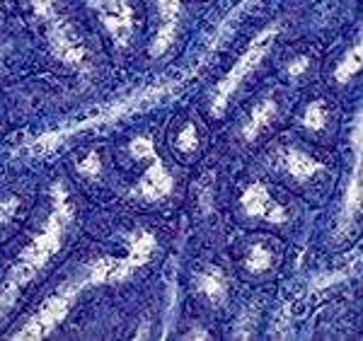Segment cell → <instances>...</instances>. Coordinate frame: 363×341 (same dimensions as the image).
I'll return each instance as SVG.
<instances>
[{"mask_svg":"<svg viewBox=\"0 0 363 341\" xmlns=\"http://www.w3.org/2000/svg\"><path fill=\"white\" fill-rule=\"evenodd\" d=\"M66 218H68V206L61 201L56 206V211H54V216H51L44 235L39 240H34V245L29 247L25 255H22V259L17 262L15 272L10 274L8 286H5V293H3V301H0V313L8 310L10 298H13L25 284H29V279H32V276L37 274L46 262H49V257L58 250L63 228H66Z\"/></svg>","mask_w":363,"mask_h":341,"instance_id":"cell-1","label":"cell"},{"mask_svg":"<svg viewBox=\"0 0 363 341\" xmlns=\"http://www.w3.org/2000/svg\"><path fill=\"white\" fill-rule=\"evenodd\" d=\"M274 37H277V29H267L264 34H259V37L255 39V44H252L250 49L242 54V58L235 63V68H230V73L225 75V80L220 82L218 90H216V97H213V111H216V114H220V111H223V107L228 104L230 95L238 90L240 82L245 80V75L252 73L257 63L264 58V54L269 51V44H272Z\"/></svg>","mask_w":363,"mask_h":341,"instance_id":"cell-2","label":"cell"},{"mask_svg":"<svg viewBox=\"0 0 363 341\" xmlns=\"http://www.w3.org/2000/svg\"><path fill=\"white\" fill-rule=\"evenodd\" d=\"M87 3L99 13L112 37L119 44H126L131 34V8L126 5V0H87Z\"/></svg>","mask_w":363,"mask_h":341,"instance_id":"cell-3","label":"cell"},{"mask_svg":"<svg viewBox=\"0 0 363 341\" xmlns=\"http://www.w3.org/2000/svg\"><path fill=\"white\" fill-rule=\"evenodd\" d=\"M242 206L250 216L255 218H267L272 223H284L286 220V211L272 201V196L267 194L264 184H252L242 196Z\"/></svg>","mask_w":363,"mask_h":341,"instance_id":"cell-4","label":"cell"},{"mask_svg":"<svg viewBox=\"0 0 363 341\" xmlns=\"http://www.w3.org/2000/svg\"><path fill=\"white\" fill-rule=\"evenodd\" d=\"M160 15H162V25L160 32H157L153 49H150L153 56H160L172 44L174 25H177V15H179V0H160Z\"/></svg>","mask_w":363,"mask_h":341,"instance_id":"cell-5","label":"cell"},{"mask_svg":"<svg viewBox=\"0 0 363 341\" xmlns=\"http://www.w3.org/2000/svg\"><path fill=\"white\" fill-rule=\"evenodd\" d=\"M54 49H56V54L68 63H80L85 56L83 46L78 44V39L70 32V27L58 25V20L54 22Z\"/></svg>","mask_w":363,"mask_h":341,"instance_id":"cell-6","label":"cell"},{"mask_svg":"<svg viewBox=\"0 0 363 341\" xmlns=\"http://www.w3.org/2000/svg\"><path fill=\"white\" fill-rule=\"evenodd\" d=\"M169 189H172V179L167 177L165 167L155 160V164L145 174V179L140 181V194L145 199H150V201H155V199H162L165 194H169Z\"/></svg>","mask_w":363,"mask_h":341,"instance_id":"cell-7","label":"cell"},{"mask_svg":"<svg viewBox=\"0 0 363 341\" xmlns=\"http://www.w3.org/2000/svg\"><path fill=\"white\" fill-rule=\"evenodd\" d=\"M286 167H289V172L294 174V177L308 179L320 169V162L310 160L308 155H303V152H298V150H289V155H286Z\"/></svg>","mask_w":363,"mask_h":341,"instance_id":"cell-8","label":"cell"},{"mask_svg":"<svg viewBox=\"0 0 363 341\" xmlns=\"http://www.w3.org/2000/svg\"><path fill=\"white\" fill-rule=\"evenodd\" d=\"M277 114V107H274V102H264L259 104L255 111H252V119L247 123V128H245V138H257V133L262 131L264 126H269V121H272V116Z\"/></svg>","mask_w":363,"mask_h":341,"instance_id":"cell-9","label":"cell"},{"mask_svg":"<svg viewBox=\"0 0 363 341\" xmlns=\"http://www.w3.org/2000/svg\"><path fill=\"white\" fill-rule=\"evenodd\" d=\"M199 288L206 293L211 301H220V298L225 296V281H223V276L216 272V269L211 274H206V276H201V279H199Z\"/></svg>","mask_w":363,"mask_h":341,"instance_id":"cell-10","label":"cell"},{"mask_svg":"<svg viewBox=\"0 0 363 341\" xmlns=\"http://www.w3.org/2000/svg\"><path fill=\"white\" fill-rule=\"evenodd\" d=\"M359 68H361V46H354V51L349 54V58H344L342 66H339V70H337V80H339V82H347Z\"/></svg>","mask_w":363,"mask_h":341,"instance_id":"cell-11","label":"cell"},{"mask_svg":"<svg viewBox=\"0 0 363 341\" xmlns=\"http://www.w3.org/2000/svg\"><path fill=\"white\" fill-rule=\"evenodd\" d=\"M269 264H272V255H269V250H264L262 245H255L252 247V255H250V272H264L269 269Z\"/></svg>","mask_w":363,"mask_h":341,"instance_id":"cell-12","label":"cell"},{"mask_svg":"<svg viewBox=\"0 0 363 341\" xmlns=\"http://www.w3.org/2000/svg\"><path fill=\"white\" fill-rule=\"evenodd\" d=\"M325 121H327V111H325V107H322L320 102H315V104H310L308 107V114H306V126H310V128H322L325 126Z\"/></svg>","mask_w":363,"mask_h":341,"instance_id":"cell-13","label":"cell"},{"mask_svg":"<svg viewBox=\"0 0 363 341\" xmlns=\"http://www.w3.org/2000/svg\"><path fill=\"white\" fill-rule=\"evenodd\" d=\"M179 145H182L184 150L194 148V145H196V131H194V126H186V128H184V133L179 136Z\"/></svg>","mask_w":363,"mask_h":341,"instance_id":"cell-14","label":"cell"},{"mask_svg":"<svg viewBox=\"0 0 363 341\" xmlns=\"http://www.w3.org/2000/svg\"><path fill=\"white\" fill-rule=\"evenodd\" d=\"M133 155L136 157L153 155V145H150L148 140H136V143H133Z\"/></svg>","mask_w":363,"mask_h":341,"instance_id":"cell-15","label":"cell"},{"mask_svg":"<svg viewBox=\"0 0 363 341\" xmlns=\"http://www.w3.org/2000/svg\"><path fill=\"white\" fill-rule=\"evenodd\" d=\"M306 66H308V58H298V61H294L289 66V73L291 75H301L303 70H306Z\"/></svg>","mask_w":363,"mask_h":341,"instance_id":"cell-16","label":"cell"}]
</instances>
